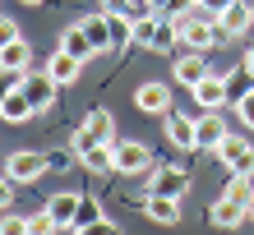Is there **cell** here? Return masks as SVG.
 Instances as JSON below:
<instances>
[{
	"mask_svg": "<svg viewBox=\"0 0 254 235\" xmlns=\"http://www.w3.org/2000/svg\"><path fill=\"white\" fill-rule=\"evenodd\" d=\"M176 28H181V42L190 51H208V47H217L222 42V28L213 14H171Z\"/></svg>",
	"mask_w": 254,
	"mask_h": 235,
	"instance_id": "cell-1",
	"label": "cell"
},
{
	"mask_svg": "<svg viewBox=\"0 0 254 235\" xmlns=\"http://www.w3.org/2000/svg\"><path fill=\"white\" fill-rule=\"evenodd\" d=\"M5 175H9V180H19V185H33V180L47 175V157H42L37 148H19V152H9Z\"/></svg>",
	"mask_w": 254,
	"mask_h": 235,
	"instance_id": "cell-2",
	"label": "cell"
},
{
	"mask_svg": "<svg viewBox=\"0 0 254 235\" xmlns=\"http://www.w3.org/2000/svg\"><path fill=\"white\" fill-rule=\"evenodd\" d=\"M88 143H116V120L111 111H88V120L74 134V148H88Z\"/></svg>",
	"mask_w": 254,
	"mask_h": 235,
	"instance_id": "cell-3",
	"label": "cell"
},
{
	"mask_svg": "<svg viewBox=\"0 0 254 235\" xmlns=\"http://www.w3.org/2000/svg\"><path fill=\"white\" fill-rule=\"evenodd\" d=\"M194 93V101H199V111H222L231 101V88H227V74H208V79H199L190 88Z\"/></svg>",
	"mask_w": 254,
	"mask_h": 235,
	"instance_id": "cell-4",
	"label": "cell"
},
{
	"mask_svg": "<svg viewBox=\"0 0 254 235\" xmlns=\"http://www.w3.org/2000/svg\"><path fill=\"white\" fill-rule=\"evenodd\" d=\"M116 171H121V175H143V171H153V152H148L139 139L116 143Z\"/></svg>",
	"mask_w": 254,
	"mask_h": 235,
	"instance_id": "cell-5",
	"label": "cell"
},
{
	"mask_svg": "<svg viewBox=\"0 0 254 235\" xmlns=\"http://www.w3.org/2000/svg\"><path fill=\"white\" fill-rule=\"evenodd\" d=\"M217 157H222V166H227L231 175H254V148L245 139H227L217 148Z\"/></svg>",
	"mask_w": 254,
	"mask_h": 235,
	"instance_id": "cell-6",
	"label": "cell"
},
{
	"mask_svg": "<svg viewBox=\"0 0 254 235\" xmlns=\"http://www.w3.org/2000/svg\"><path fill=\"white\" fill-rule=\"evenodd\" d=\"M217 28H222V37H245L250 28H254V5H241V0H231V5L217 14Z\"/></svg>",
	"mask_w": 254,
	"mask_h": 235,
	"instance_id": "cell-7",
	"label": "cell"
},
{
	"mask_svg": "<svg viewBox=\"0 0 254 235\" xmlns=\"http://www.w3.org/2000/svg\"><path fill=\"white\" fill-rule=\"evenodd\" d=\"M190 189V175L181 166H157L153 175H148V194H171V198H181Z\"/></svg>",
	"mask_w": 254,
	"mask_h": 235,
	"instance_id": "cell-8",
	"label": "cell"
},
{
	"mask_svg": "<svg viewBox=\"0 0 254 235\" xmlns=\"http://www.w3.org/2000/svg\"><path fill=\"white\" fill-rule=\"evenodd\" d=\"M0 115H5L9 125H23L28 115H37V106L28 101V93H23L19 79H14V88H5V97H0Z\"/></svg>",
	"mask_w": 254,
	"mask_h": 235,
	"instance_id": "cell-9",
	"label": "cell"
},
{
	"mask_svg": "<svg viewBox=\"0 0 254 235\" xmlns=\"http://www.w3.org/2000/svg\"><path fill=\"white\" fill-rule=\"evenodd\" d=\"M143 217H148V222H157V226H176V222H181V198H171V194H148V198H143Z\"/></svg>",
	"mask_w": 254,
	"mask_h": 235,
	"instance_id": "cell-10",
	"label": "cell"
},
{
	"mask_svg": "<svg viewBox=\"0 0 254 235\" xmlns=\"http://www.w3.org/2000/svg\"><path fill=\"white\" fill-rule=\"evenodd\" d=\"M167 120V139L176 143V148H199V120H190V115H176V111H167L162 115Z\"/></svg>",
	"mask_w": 254,
	"mask_h": 235,
	"instance_id": "cell-11",
	"label": "cell"
},
{
	"mask_svg": "<svg viewBox=\"0 0 254 235\" xmlns=\"http://www.w3.org/2000/svg\"><path fill=\"white\" fill-rule=\"evenodd\" d=\"M134 106L148 111V115H167V111H171V88H167V83H139Z\"/></svg>",
	"mask_w": 254,
	"mask_h": 235,
	"instance_id": "cell-12",
	"label": "cell"
},
{
	"mask_svg": "<svg viewBox=\"0 0 254 235\" xmlns=\"http://www.w3.org/2000/svg\"><path fill=\"white\" fill-rule=\"evenodd\" d=\"M245 217H250V203L231 198V194H222L213 208H208V222H213V226H241Z\"/></svg>",
	"mask_w": 254,
	"mask_h": 235,
	"instance_id": "cell-13",
	"label": "cell"
},
{
	"mask_svg": "<svg viewBox=\"0 0 254 235\" xmlns=\"http://www.w3.org/2000/svg\"><path fill=\"white\" fill-rule=\"evenodd\" d=\"M227 139H231V134H227V120H222V111L199 115V148H203V152H217Z\"/></svg>",
	"mask_w": 254,
	"mask_h": 235,
	"instance_id": "cell-14",
	"label": "cell"
},
{
	"mask_svg": "<svg viewBox=\"0 0 254 235\" xmlns=\"http://www.w3.org/2000/svg\"><path fill=\"white\" fill-rule=\"evenodd\" d=\"M19 83H23V93H28V101H33L37 111H47L51 101H56V88H61V83L47 74V69H42V74H33V79H23V74H19Z\"/></svg>",
	"mask_w": 254,
	"mask_h": 235,
	"instance_id": "cell-15",
	"label": "cell"
},
{
	"mask_svg": "<svg viewBox=\"0 0 254 235\" xmlns=\"http://www.w3.org/2000/svg\"><path fill=\"white\" fill-rule=\"evenodd\" d=\"M79 161L93 175H107L116 171V143H88V148H79Z\"/></svg>",
	"mask_w": 254,
	"mask_h": 235,
	"instance_id": "cell-16",
	"label": "cell"
},
{
	"mask_svg": "<svg viewBox=\"0 0 254 235\" xmlns=\"http://www.w3.org/2000/svg\"><path fill=\"white\" fill-rule=\"evenodd\" d=\"M28 60H33V51H28V42H0V69H5L9 79H19L23 69H28Z\"/></svg>",
	"mask_w": 254,
	"mask_h": 235,
	"instance_id": "cell-17",
	"label": "cell"
},
{
	"mask_svg": "<svg viewBox=\"0 0 254 235\" xmlns=\"http://www.w3.org/2000/svg\"><path fill=\"white\" fill-rule=\"evenodd\" d=\"M79 203H83V194H51V203H47V212L56 217V226L61 231H74V217H79Z\"/></svg>",
	"mask_w": 254,
	"mask_h": 235,
	"instance_id": "cell-18",
	"label": "cell"
},
{
	"mask_svg": "<svg viewBox=\"0 0 254 235\" xmlns=\"http://www.w3.org/2000/svg\"><path fill=\"white\" fill-rule=\"evenodd\" d=\"M213 69H208V60H203V51H185L181 60H176V79H181L185 88H194L199 79H208Z\"/></svg>",
	"mask_w": 254,
	"mask_h": 235,
	"instance_id": "cell-19",
	"label": "cell"
},
{
	"mask_svg": "<svg viewBox=\"0 0 254 235\" xmlns=\"http://www.w3.org/2000/svg\"><path fill=\"white\" fill-rule=\"evenodd\" d=\"M79 69H83V60H79V55H69L65 47L47 60V74H51L56 83H74V79H79Z\"/></svg>",
	"mask_w": 254,
	"mask_h": 235,
	"instance_id": "cell-20",
	"label": "cell"
},
{
	"mask_svg": "<svg viewBox=\"0 0 254 235\" xmlns=\"http://www.w3.org/2000/svg\"><path fill=\"white\" fill-rule=\"evenodd\" d=\"M83 33L93 37L97 51H111V47H116V37H111V14H107V9H102V14H88V19H83Z\"/></svg>",
	"mask_w": 254,
	"mask_h": 235,
	"instance_id": "cell-21",
	"label": "cell"
},
{
	"mask_svg": "<svg viewBox=\"0 0 254 235\" xmlns=\"http://www.w3.org/2000/svg\"><path fill=\"white\" fill-rule=\"evenodd\" d=\"M61 47H65L69 55H79V60H88V55H97V47H93V37L83 33V23H74V28H65V37H61Z\"/></svg>",
	"mask_w": 254,
	"mask_h": 235,
	"instance_id": "cell-22",
	"label": "cell"
},
{
	"mask_svg": "<svg viewBox=\"0 0 254 235\" xmlns=\"http://www.w3.org/2000/svg\"><path fill=\"white\" fill-rule=\"evenodd\" d=\"M102 226H107L102 208H97L93 198H83V203H79V217H74V231H102Z\"/></svg>",
	"mask_w": 254,
	"mask_h": 235,
	"instance_id": "cell-23",
	"label": "cell"
},
{
	"mask_svg": "<svg viewBox=\"0 0 254 235\" xmlns=\"http://www.w3.org/2000/svg\"><path fill=\"white\" fill-rule=\"evenodd\" d=\"M176 42H181V28H176V19H162V23H157V37H153V51H171Z\"/></svg>",
	"mask_w": 254,
	"mask_h": 235,
	"instance_id": "cell-24",
	"label": "cell"
},
{
	"mask_svg": "<svg viewBox=\"0 0 254 235\" xmlns=\"http://www.w3.org/2000/svg\"><path fill=\"white\" fill-rule=\"evenodd\" d=\"M157 14H143V19H134V42L139 47H153V37H157Z\"/></svg>",
	"mask_w": 254,
	"mask_h": 235,
	"instance_id": "cell-25",
	"label": "cell"
},
{
	"mask_svg": "<svg viewBox=\"0 0 254 235\" xmlns=\"http://www.w3.org/2000/svg\"><path fill=\"white\" fill-rule=\"evenodd\" d=\"M0 231H5V235H28V231H33V217L5 212V217H0Z\"/></svg>",
	"mask_w": 254,
	"mask_h": 235,
	"instance_id": "cell-26",
	"label": "cell"
},
{
	"mask_svg": "<svg viewBox=\"0 0 254 235\" xmlns=\"http://www.w3.org/2000/svg\"><path fill=\"white\" fill-rule=\"evenodd\" d=\"M236 115H241V120H245V125L254 129V88H250V93H245L241 101H236Z\"/></svg>",
	"mask_w": 254,
	"mask_h": 235,
	"instance_id": "cell-27",
	"label": "cell"
},
{
	"mask_svg": "<svg viewBox=\"0 0 254 235\" xmlns=\"http://www.w3.org/2000/svg\"><path fill=\"white\" fill-rule=\"evenodd\" d=\"M0 37H5V42H14V37H19V23H14L9 14H5V19H0Z\"/></svg>",
	"mask_w": 254,
	"mask_h": 235,
	"instance_id": "cell-28",
	"label": "cell"
},
{
	"mask_svg": "<svg viewBox=\"0 0 254 235\" xmlns=\"http://www.w3.org/2000/svg\"><path fill=\"white\" fill-rule=\"evenodd\" d=\"M199 5H203V14H213V19H217V14H222V9H227V5H231V0H199Z\"/></svg>",
	"mask_w": 254,
	"mask_h": 235,
	"instance_id": "cell-29",
	"label": "cell"
},
{
	"mask_svg": "<svg viewBox=\"0 0 254 235\" xmlns=\"http://www.w3.org/2000/svg\"><path fill=\"white\" fill-rule=\"evenodd\" d=\"M97 5L107 9V14H116V9H129V0H97Z\"/></svg>",
	"mask_w": 254,
	"mask_h": 235,
	"instance_id": "cell-30",
	"label": "cell"
},
{
	"mask_svg": "<svg viewBox=\"0 0 254 235\" xmlns=\"http://www.w3.org/2000/svg\"><path fill=\"white\" fill-rule=\"evenodd\" d=\"M245 69H250V79H254V47L245 51Z\"/></svg>",
	"mask_w": 254,
	"mask_h": 235,
	"instance_id": "cell-31",
	"label": "cell"
},
{
	"mask_svg": "<svg viewBox=\"0 0 254 235\" xmlns=\"http://www.w3.org/2000/svg\"><path fill=\"white\" fill-rule=\"evenodd\" d=\"M153 9H171V0H153Z\"/></svg>",
	"mask_w": 254,
	"mask_h": 235,
	"instance_id": "cell-32",
	"label": "cell"
},
{
	"mask_svg": "<svg viewBox=\"0 0 254 235\" xmlns=\"http://www.w3.org/2000/svg\"><path fill=\"white\" fill-rule=\"evenodd\" d=\"M19 5H42V0H19Z\"/></svg>",
	"mask_w": 254,
	"mask_h": 235,
	"instance_id": "cell-33",
	"label": "cell"
},
{
	"mask_svg": "<svg viewBox=\"0 0 254 235\" xmlns=\"http://www.w3.org/2000/svg\"><path fill=\"white\" fill-rule=\"evenodd\" d=\"M250 217H254V203H250Z\"/></svg>",
	"mask_w": 254,
	"mask_h": 235,
	"instance_id": "cell-34",
	"label": "cell"
}]
</instances>
